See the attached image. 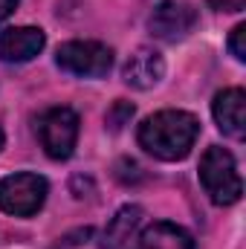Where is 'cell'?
<instances>
[{"label":"cell","instance_id":"5bb4252c","mask_svg":"<svg viewBox=\"0 0 246 249\" xmlns=\"http://www.w3.org/2000/svg\"><path fill=\"white\" fill-rule=\"evenodd\" d=\"M119 168H122V171H116V177H119L122 183H136V180L142 177V174H139V165H136L133 160H122Z\"/></svg>","mask_w":246,"mask_h":249},{"label":"cell","instance_id":"52a82bcc","mask_svg":"<svg viewBox=\"0 0 246 249\" xmlns=\"http://www.w3.org/2000/svg\"><path fill=\"white\" fill-rule=\"evenodd\" d=\"M47 44V35L35 26H15L0 32V58L9 64L32 61Z\"/></svg>","mask_w":246,"mask_h":249},{"label":"cell","instance_id":"9a60e30c","mask_svg":"<svg viewBox=\"0 0 246 249\" xmlns=\"http://www.w3.org/2000/svg\"><path fill=\"white\" fill-rule=\"evenodd\" d=\"M209 6L217 9V12H241L246 6V0H209Z\"/></svg>","mask_w":246,"mask_h":249},{"label":"cell","instance_id":"6da1fadb","mask_svg":"<svg viewBox=\"0 0 246 249\" xmlns=\"http://www.w3.org/2000/svg\"><path fill=\"white\" fill-rule=\"evenodd\" d=\"M197 133H200L197 116L185 110H162L139 124V145L162 162H177L191 154Z\"/></svg>","mask_w":246,"mask_h":249},{"label":"cell","instance_id":"4fadbf2b","mask_svg":"<svg viewBox=\"0 0 246 249\" xmlns=\"http://www.w3.org/2000/svg\"><path fill=\"white\" fill-rule=\"evenodd\" d=\"M229 50H232V55H235L238 61H246V26L244 23H238V26L232 29V35H229Z\"/></svg>","mask_w":246,"mask_h":249},{"label":"cell","instance_id":"7a4b0ae2","mask_svg":"<svg viewBox=\"0 0 246 249\" xmlns=\"http://www.w3.org/2000/svg\"><path fill=\"white\" fill-rule=\"evenodd\" d=\"M200 183L206 188V194L211 197V203H217V206H232L244 194V183H241L235 157L220 145H211L203 154V160H200Z\"/></svg>","mask_w":246,"mask_h":249},{"label":"cell","instance_id":"ba28073f","mask_svg":"<svg viewBox=\"0 0 246 249\" xmlns=\"http://www.w3.org/2000/svg\"><path fill=\"white\" fill-rule=\"evenodd\" d=\"M165 75V61L157 50L151 47H139L127 61H124L122 78L124 84L136 87V90H151L154 84H159Z\"/></svg>","mask_w":246,"mask_h":249},{"label":"cell","instance_id":"e0dca14e","mask_svg":"<svg viewBox=\"0 0 246 249\" xmlns=\"http://www.w3.org/2000/svg\"><path fill=\"white\" fill-rule=\"evenodd\" d=\"M0 148H3V130H0Z\"/></svg>","mask_w":246,"mask_h":249},{"label":"cell","instance_id":"8992f818","mask_svg":"<svg viewBox=\"0 0 246 249\" xmlns=\"http://www.w3.org/2000/svg\"><path fill=\"white\" fill-rule=\"evenodd\" d=\"M197 26V9L185 0H162L151 12L148 29L162 41H183Z\"/></svg>","mask_w":246,"mask_h":249},{"label":"cell","instance_id":"3957f363","mask_svg":"<svg viewBox=\"0 0 246 249\" xmlns=\"http://www.w3.org/2000/svg\"><path fill=\"white\" fill-rule=\"evenodd\" d=\"M55 64L70 75L102 78L113 67V53L99 41H67L55 53Z\"/></svg>","mask_w":246,"mask_h":249},{"label":"cell","instance_id":"30bf717a","mask_svg":"<svg viewBox=\"0 0 246 249\" xmlns=\"http://www.w3.org/2000/svg\"><path fill=\"white\" fill-rule=\"evenodd\" d=\"M133 249H194V238L185 232L183 226L159 220L154 226H148L139 238Z\"/></svg>","mask_w":246,"mask_h":249},{"label":"cell","instance_id":"5b68a950","mask_svg":"<svg viewBox=\"0 0 246 249\" xmlns=\"http://www.w3.org/2000/svg\"><path fill=\"white\" fill-rule=\"evenodd\" d=\"M38 136H41V145L44 151L53 157V160H67L75 148V139H78V116L75 110L70 107H53L41 116L38 122Z\"/></svg>","mask_w":246,"mask_h":249},{"label":"cell","instance_id":"7c38bea8","mask_svg":"<svg viewBox=\"0 0 246 249\" xmlns=\"http://www.w3.org/2000/svg\"><path fill=\"white\" fill-rule=\"evenodd\" d=\"M130 116H133V105H130V102H116V105L107 110V124H110V130H122L124 124L130 122Z\"/></svg>","mask_w":246,"mask_h":249},{"label":"cell","instance_id":"9c48e42d","mask_svg":"<svg viewBox=\"0 0 246 249\" xmlns=\"http://www.w3.org/2000/svg\"><path fill=\"white\" fill-rule=\"evenodd\" d=\"M211 113H214V122L223 133L241 139L246 133V93L241 87L217 93L214 105H211Z\"/></svg>","mask_w":246,"mask_h":249},{"label":"cell","instance_id":"277c9868","mask_svg":"<svg viewBox=\"0 0 246 249\" xmlns=\"http://www.w3.org/2000/svg\"><path fill=\"white\" fill-rule=\"evenodd\" d=\"M47 180L41 174H12L0 180V209L15 217H32L47 200Z\"/></svg>","mask_w":246,"mask_h":249},{"label":"cell","instance_id":"2e32d148","mask_svg":"<svg viewBox=\"0 0 246 249\" xmlns=\"http://www.w3.org/2000/svg\"><path fill=\"white\" fill-rule=\"evenodd\" d=\"M18 3H20V0H0V23H3L15 9H18Z\"/></svg>","mask_w":246,"mask_h":249},{"label":"cell","instance_id":"8fae6325","mask_svg":"<svg viewBox=\"0 0 246 249\" xmlns=\"http://www.w3.org/2000/svg\"><path fill=\"white\" fill-rule=\"evenodd\" d=\"M142 217H145L142 206H122V209L113 214V220L107 223V229H105L102 249H122L124 244L133 238V232L139 229Z\"/></svg>","mask_w":246,"mask_h":249}]
</instances>
